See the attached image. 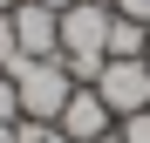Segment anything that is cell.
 Returning <instances> with one entry per match:
<instances>
[{
	"instance_id": "1",
	"label": "cell",
	"mask_w": 150,
	"mask_h": 143,
	"mask_svg": "<svg viewBox=\"0 0 150 143\" xmlns=\"http://www.w3.org/2000/svg\"><path fill=\"white\" fill-rule=\"evenodd\" d=\"M109 20H116L109 0H75L62 14V68L75 75V89H89L103 75V61H109Z\"/></svg>"
},
{
	"instance_id": "2",
	"label": "cell",
	"mask_w": 150,
	"mask_h": 143,
	"mask_svg": "<svg viewBox=\"0 0 150 143\" xmlns=\"http://www.w3.org/2000/svg\"><path fill=\"white\" fill-rule=\"evenodd\" d=\"M0 75H14L21 116H34V123H55V116H62V102L75 95V75L62 68V55H55V61H28V55H21L14 68H0Z\"/></svg>"
},
{
	"instance_id": "3",
	"label": "cell",
	"mask_w": 150,
	"mask_h": 143,
	"mask_svg": "<svg viewBox=\"0 0 150 143\" xmlns=\"http://www.w3.org/2000/svg\"><path fill=\"white\" fill-rule=\"evenodd\" d=\"M96 95L109 102L116 123H123V116H137V109H150V61H103Z\"/></svg>"
},
{
	"instance_id": "4",
	"label": "cell",
	"mask_w": 150,
	"mask_h": 143,
	"mask_svg": "<svg viewBox=\"0 0 150 143\" xmlns=\"http://www.w3.org/2000/svg\"><path fill=\"white\" fill-rule=\"evenodd\" d=\"M55 130H62L68 143H96V136H109V130H116V116H109V102H103V95H96V82H89V89H75L68 102H62Z\"/></svg>"
},
{
	"instance_id": "5",
	"label": "cell",
	"mask_w": 150,
	"mask_h": 143,
	"mask_svg": "<svg viewBox=\"0 0 150 143\" xmlns=\"http://www.w3.org/2000/svg\"><path fill=\"white\" fill-rule=\"evenodd\" d=\"M14 41H21L28 61H55V55H62V14L21 0V7H14Z\"/></svg>"
},
{
	"instance_id": "6",
	"label": "cell",
	"mask_w": 150,
	"mask_h": 143,
	"mask_svg": "<svg viewBox=\"0 0 150 143\" xmlns=\"http://www.w3.org/2000/svg\"><path fill=\"white\" fill-rule=\"evenodd\" d=\"M109 61H143V20H109Z\"/></svg>"
},
{
	"instance_id": "7",
	"label": "cell",
	"mask_w": 150,
	"mask_h": 143,
	"mask_svg": "<svg viewBox=\"0 0 150 143\" xmlns=\"http://www.w3.org/2000/svg\"><path fill=\"white\" fill-rule=\"evenodd\" d=\"M116 136H123V143H150V109L123 116V123H116Z\"/></svg>"
},
{
	"instance_id": "8",
	"label": "cell",
	"mask_w": 150,
	"mask_h": 143,
	"mask_svg": "<svg viewBox=\"0 0 150 143\" xmlns=\"http://www.w3.org/2000/svg\"><path fill=\"white\" fill-rule=\"evenodd\" d=\"M21 61V41H14V14H0V68Z\"/></svg>"
},
{
	"instance_id": "9",
	"label": "cell",
	"mask_w": 150,
	"mask_h": 143,
	"mask_svg": "<svg viewBox=\"0 0 150 143\" xmlns=\"http://www.w3.org/2000/svg\"><path fill=\"white\" fill-rule=\"evenodd\" d=\"M0 123H21V95H14V75H0Z\"/></svg>"
},
{
	"instance_id": "10",
	"label": "cell",
	"mask_w": 150,
	"mask_h": 143,
	"mask_svg": "<svg viewBox=\"0 0 150 143\" xmlns=\"http://www.w3.org/2000/svg\"><path fill=\"white\" fill-rule=\"evenodd\" d=\"M109 7H116L123 20H143V27H150V0H109Z\"/></svg>"
},
{
	"instance_id": "11",
	"label": "cell",
	"mask_w": 150,
	"mask_h": 143,
	"mask_svg": "<svg viewBox=\"0 0 150 143\" xmlns=\"http://www.w3.org/2000/svg\"><path fill=\"white\" fill-rule=\"evenodd\" d=\"M34 7H48V14H68V7H75V0H34Z\"/></svg>"
},
{
	"instance_id": "12",
	"label": "cell",
	"mask_w": 150,
	"mask_h": 143,
	"mask_svg": "<svg viewBox=\"0 0 150 143\" xmlns=\"http://www.w3.org/2000/svg\"><path fill=\"white\" fill-rule=\"evenodd\" d=\"M0 143H14V123H0Z\"/></svg>"
},
{
	"instance_id": "13",
	"label": "cell",
	"mask_w": 150,
	"mask_h": 143,
	"mask_svg": "<svg viewBox=\"0 0 150 143\" xmlns=\"http://www.w3.org/2000/svg\"><path fill=\"white\" fill-rule=\"evenodd\" d=\"M14 7H21V0H0V14H14Z\"/></svg>"
},
{
	"instance_id": "14",
	"label": "cell",
	"mask_w": 150,
	"mask_h": 143,
	"mask_svg": "<svg viewBox=\"0 0 150 143\" xmlns=\"http://www.w3.org/2000/svg\"><path fill=\"white\" fill-rule=\"evenodd\" d=\"M143 61H150V27H143Z\"/></svg>"
}]
</instances>
